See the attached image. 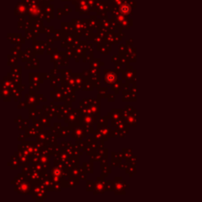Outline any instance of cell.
<instances>
[{
	"mask_svg": "<svg viewBox=\"0 0 202 202\" xmlns=\"http://www.w3.org/2000/svg\"><path fill=\"white\" fill-rule=\"evenodd\" d=\"M120 10L122 14H129V12L130 11V7L129 5H126V4H125V5H122L121 6V9H120Z\"/></svg>",
	"mask_w": 202,
	"mask_h": 202,
	"instance_id": "obj_1",
	"label": "cell"
}]
</instances>
